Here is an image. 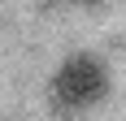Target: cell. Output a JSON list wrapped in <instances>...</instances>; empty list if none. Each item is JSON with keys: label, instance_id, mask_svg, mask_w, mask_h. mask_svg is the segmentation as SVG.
<instances>
[{"label": "cell", "instance_id": "6da1fadb", "mask_svg": "<svg viewBox=\"0 0 126 121\" xmlns=\"http://www.w3.org/2000/svg\"><path fill=\"white\" fill-rule=\"evenodd\" d=\"M52 95L61 108H91L109 95V65L91 52L65 56L52 73Z\"/></svg>", "mask_w": 126, "mask_h": 121}]
</instances>
